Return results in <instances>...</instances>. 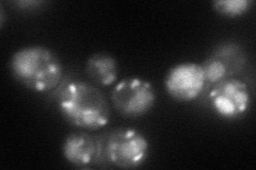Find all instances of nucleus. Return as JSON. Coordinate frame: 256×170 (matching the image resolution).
<instances>
[{
    "label": "nucleus",
    "instance_id": "nucleus-1",
    "mask_svg": "<svg viewBox=\"0 0 256 170\" xmlns=\"http://www.w3.org/2000/svg\"><path fill=\"white\" fill-rule=\"evenodd\" d=\"M56 94V107L68 123L89 131L106 127L110 105L106 96L95 84L72 79L60 84Z\"/></svg>",
    "mask_w": 256,
    "mask_h": 170
},
{
    "label": "nucleus",
    "instance_id": "nucleus-8",
    "mask_svg": "<svg viewBox=\"0 0 256 170\" xmlns=\"http://www.w3.org/2000/svg\"><path fill=\"white\" fill-rule=\"evenodd\" d=\"M86 74L95 85H112L116 83L118 76V62L108 53H94L86 60Z\"/></svg>",
    "mask_w": 256,
    "mask_h": 170
},
{
    "label": "nucleus",
    "instance_id": "nucleus-2",
    "mask_svg": "<svg viewBox=\"0 0 256 170\" xmlns=\"http://www.w3.org/2000/svg\"><path fill=\"white\" fill-rule=\"evenodd\" d=\"M10 71L18 83L36 93L58 88L64 75L59 56L50 48L40 45L16 50L11 56Z\"/></svg>",
    "mask_w": 256,
    "mask_h": 170
},
{
    "label": "nucleus",
    "instance_id": "nucleus-4",
    "mask_svg": "<svg viewBox=\"0 0 256 170\" xmlns=\"http://www.w3.org/2000/svg\"><path fill=\"white\" fill-rule=\"evenodd\" d=\"M155 88L141 78L123 79L111 92V102L120 114L138 118L146 115L156 102Z\"/></svg>",
    "mask_w": 256,
    "mask_h": 170
},
{
    "label": "nucleus",
    "instance_id": "nucleus-3",
    "mask_svg": "<svg viewBox=\"0 0 256 170\" xmlns=\"http://www.w3.org/2000/svg\"><path fill=\"white\" fill-rule=\"evenodd\" d=\"M98 157L95 165H114L134 169L146 163L150 156L148 137L134 129H116L98 137Z\"/></svg>",
    "mask_w": 256,
    "mask_h": 170
},
{
    "label": "nucleus",
    "instance_id": "nucleus-7",
    "mask_svg": "<svg viewBox=\"0 0 256 170\" xmlns=\"http://www.w3.org/2000/svg\"><path fill=\"white\" fill-rule=\"evenodd\" d=\"M63 157L76 167L96 164L98 157V137L86 132H74L66 137L62 145Z\"/></svg>",
    "mask_w": 256,
    "mask_h": 170
},
{
    "label": "nucleus",
    "instance_id": "nucleus-5",
    "mask_svg": "<svg viewBox=\"0 0 256 170\" xmlns=\"http://www.w3.org/2000/svg\"><path fill=\"white\" fill-rule=\"evenodd\" d=\"M249 85L236 77L228 78L214 84L208 93V102L219 117L234 120L249 112L252 104Z\"/></svg>",
    "mask_w": 256,
    "mask_h": 170
},
{
    "label": "nucleus",
    "instance_id": "nucleus-10",
    "mask_svg": "<svg viewBox=\"0 0 256 170\" xmlns=\"http://www.w3.org/2000/svg\"><path fill=\"white\" fill-rule=\"evenodd\" d=\"M254 4L252 0H217L212 3L214 10L228 18H235L249 12Z\"/></svg>",
    "mask_w": 256,
    "mask_h": 170
},
{
    "label": "nucleus",
    "instance_id": "nucleus-6",
    "mask_svg": "<svg viewBox=\"0 0 256 170\" xmlns=\"http://www.w3.org/2000/svg\"><path fill=\"white\" fill-rule=\"evenodd\" d=\"M164 83L171 98L180 102H190L202 95L207 81L202 64L182 62L169 69Z\"/></svg>",
    "mask_w": 256,
    "mask_h": 170
},
{
    "label": "nucleus",
    "instance_id": "nucleus-9",
    "mask_svg": "<svg viewBox=\"0 0 256 170\" xmlns=\"http://www.w3.org/2000/svg\"><path fill=\"white\" fill-rule=\"evenodd\" d=\"M212 54L221 61L224 67L228 70L230 78L235 77L246 67V52L244 48L237 43H222L216 48Z\"/></svg>",
    "mask_w": 256,
    "mask_h": 170
}]
</instances>
